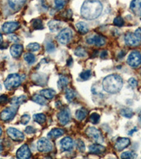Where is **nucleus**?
<instances>
[{"label": "nucleus", "mask_w": 141, "mask_h": 159, "mask_svg": "<svg viewBox=\"0 0 141 159\" xmlns=\"http://www.w3.org/2000/svg\"><path fill=\"white\" fill-rule=\"evenodd\" d=\"M102 9V4L98 0H86L82 5L81 14L84 19L93 20L100 16Z\"/></svg>", "instance_id": "f257e3e1"}, {"label": "nucleus", "mask_w": 141, "mask_h": 159, "mask_svg": "<svg viewBox=\"0 0 141 159\" xmlns=\"http://www.w3.org/2000/svg\"><path fill=\"white\" fill-rule=\"evenodd\" d=\"M102 87L107 93H117L122 89L123 79L118 74H111L104 79L102 81Z\"/></svg>", "instance_id": "f03ea898"}, {"label": "nucleus", "mask_w": 141, "mask_h": 159, "mask_svg": "<svg viewBox=\"0 0 141 159\" xmlns=\"http://www.w3.org/2000/svg\"><path fill=\"white\" fill-rule=\"evenodd\" d=\"M22 82V78L19 74H11L7 76L6 80L4 81L5 88L8 90H11L13 89L17 88L20 85Z\"/></svg>", "instance_id": "7ed1b4c3"}, {"label": "nucleus", "mask_w": 141, "mask_h": 159, "mask_svg": "<svg viewBox=\"0 0 141 159\" xmlns=\"http://www.w3.org/2000/svg\"><path fill=\"white\" fill-rule=\"evenodd\" d=\"M73 38V31L72 30L66 28V29H63L59 33L56 39L58 42L62 45H66L72 40Z\"/></svg>", "instance_id": "20e7f679"}, {"label": "nucleus", "mask_w": 141, "mask_h": 159, "mask_svg": "<svg viewBox=\"0 0 141 159\" xmlns=\"http://www.w3.org/2000/svg\"><path fill=\"white\" fill-rule=\"evenodd\" d=\"M127 63L132 67H138L141 65V53L138 51H133L128 57Z\"/></svg>", "instance_id": "39448f33"}, {"label": "nucleus", "mask_w": 141, "mask_h": 159, "mask_svg": "<svg viewBox=\"0 0 141 159\" xmlns=\"http://www.w3.org/2000/svg\"><path fill=\"white\" fill-rule=\"evenodd\" d=\"M37 148L40 152H50L53 149V144L46 138H41L37 143Z\"/></svg>", "instance_id": "423d86ee"}, {"label": "nucleus", "mask_w": 141, "mask_h": 159, "mask_svg": "<svg viewBox=\"0 0 141 159\" xmlns=\"http://www.w3.org/2000/svg\"><path fill=\"white\" fill-rule=\"evenodd\" d=\"M86 134L92 139L98 143L103 142L104 139L101 132L95 127H90L86 129Z\"/></svg>", "instance_id": "0eeeda50"}, {"label": "nucleus", "mask_w": 141, "mask_h": 159, "mask_svg": "<svg viewBox=\"0 0 141 159\" xmlns=\"http://www.w3.org/2000/svg\"><path fill=\"white\" fill-rule=\"evenodd\" d=\"M18 108L15 107H9L2 110L0 113V118L3 121H9L16 115Z\"/></svg>", "instance_id": "6e6552de"}, {"label": "nucleus", "mask_w": 141, "mask_h": 159, "mask_svg": "<svg viewBox=\"0 0 141 159\" xmlns=\"http://www.w3.org/2000/svg\"><path fill=\"white\" fill-rule=\"evenodd\" d=\"M7 133L9 137L15 142H21L24 139L25 136L20 131L15 129L14 127H9L7 130Z\"/></svg>", "instance_id": "1a4fd4ad"}, {"label": "nucleus", "mask_w": 141, "mask_h": 159, "mask_svg": "<svg viewBox=\"0 0 141 159\" xmlns=\"http://www.w3.org/2000/svg\"><path fill=\"white\" fill-rule=\"evenodd\" d=\"M71 112L67 107L61 110L57 114V118L59 121L62 125H67L71 120Z\"/></svg>", "instance_id": "9d476101"}, {"label": "nucleus", "mask_w": 141, "mask_h": 159, "mask_svg": "<svg viewBox=\"0 0 141 159\" xmlns=\"http://www.w3.org/2000/svg\"><path fill=\"white\" fill-rule=\"evenodd\" d=\"M125 43L126 44L128 45L130 47H135V46H138L141 42V40L138 38L135 33H127L125 35L124 37Z\"/></svg>", "instance_id": "9b49d317"}, {"label": "nucleus", "mask_w": 141, "mask_h": 159, "mask_svg": "<svg viewBox=\"0 0 141 159\" xmlns=\"http://www.w3.org/2000/svg\"><path fill=\"white\" fill-rule=\"evenodd\" d=\"M16 156L18 158H30L31 157V152L27 144L21 146L16 152Z\"/></svg>", "instance_id": "f8f14e48"}, {"label": "nucleus", "mask_w": 141, "mask_h": 159, "mask_svg": "<svg viewBox=\"0 0 141 159\" xmlns=\"http://www.w3.org/2000/svg\"><path fill=\"white\" fill-rule=\"evenodd\" d=\"M87 43L88 44H95L97 46H103L106 43V39L102 35H95L88 38L87 39Z\"/></svg>", "instance_id": "ddd939ff"}, {"label": "nucleus", "mask_w": 141, "mask_h": 159, "mask_svg": "<svg viewBox=\"0 0 141 159\" xmlns=\"http://www.w3.org/2000/svg\"><path fill=\"white\" fill-rule=\"evenodd\" d=\"M19 24L18 22H14V21H10V22H6L5 24L2 25V30L5 33H13L15 30H17L19 27Z\"/></svg>", "instance_id": "4468645a"}, {"label": "nucleus", "mask_w": 141, "mask_h": 159, "mask_svg": "<svg viewBox=\"0 0 141 159\" xmlns=\"http://www.w3.org/2000/svg\"><path fill=\"white\" fill-rule=\"evenodd\" d=\"M130 143V142L129 138H119V139L117 141L116 144L114 146L115 149L119 151H121L122 150H124V148H126L127 147H129Z\"/></svg>", "instance_id": "2eb2a0df"}, {"label": "nucleus", "mask_w": 141, "mask_h": 159, "mask_svg": "<svg viewBox=\"0 0 141 159\" xmlns=\"http://www.w3.org/2000/svg\"><path fill=\"white\" fill-rule=\"evenodd\" d=\"M61 147L64 151H68L72 149L73 147V141L71 137H66L61 140Z\"/></svg>", "instance_id": "dca6fc26"}, {"label": "nucleus", "mask_w": 141, "mask_h": 159, "mask_svg": "<svg viewBox=\"0 0 141 159\" xmlns=\"http://www.w3.org/2000/svg\"><path fill=\"white\" fill-rule=\"evenodd\" d=\"M27 0H8L9 7L15 11H18L24 6Z\"/></svg>", "instance_id": "f3484780"}, {"label": "nucleus", "mask_w": 141, "mask_h": 159, "mask_svg": "<svg viewBox=\"0 0 141 159\" xmlns=\"http://www.w3.org/2000/svg\"><path fill=\"white\" fill-rule=\"evenodd\" d=\"M24 48L20 44H14L10 48V53L13 57L18 58L19 57L23 52Z\"/></svg>", "instance_id": "a211bd4d"}, {"label": "nucleus", "mask_w": 141, "mask_h": 159, "mask_svg": "<svg viewBox=\"0 0 141 159\" xmlns=\"http://www.w3.org/2000/svg\"><path fill=\"white\" fill-rule=\"evenodd\" d=\"M130 8L133 14L141 16V0H133L130 3Z\"/></svg>", "instance_id": "6ab92c4d"}, {"label": "nucleus", "mask_w": 141, "mask_h": 159, "mask_svg": "<svg viewBox=\"0 0 141 159\" xmlns=\"http://www.w3.org/2000/svg\"><path fill=\"white\" fill-rule=\"evenodd\" d=\"M105 147L102 146L99 143H95V144H92L90 146L89 151L91 153L93 154H100V153H103L105 151Z\"/></svg>", "instance_id": "aec40b11"}, {"label": "nucleus", "mask_w": 141, "mask_h": 159, "mask_svg": "<svg viewBox=\"0 0 141 159\" xmlns=\"http://www.w3.org/2000/svg\"><path fill=\"white\" fill-rule=\"evenodd\" d=\"M47 25L51 31L56 32L61 29V25H62V24H61V22L59 21V20H50V21L48 22Z\"/></svg>", "instance_id": "412c9836"}, {"label": "nucleus", "mask_w": 141, "mask_h": 159, "mask_svg": "<svg viewBox=\"0 0 141 159\" xmlns=\"http://www.w3.org/2000/svg\"><path fill=\"white\" fill-rule=\"evenodd\" d=\"M64 134V131L59 128H55V129H52V130L49 132L48 134V137L50 139H56V138L61 137Z\"/></svg>", "instance_id": "4be33fe9"}, {"label": "nucleus", "mask_w": 141, "mask_h": 159, "mask_svg": "<svg viewBox=\"0 0 141 159\" xmlns=\"http://www.w3.org/2000/svg\"><path fill=\"white\" fill-rule=\"evenodd\" d=\"M41 96H42L46 99H52L55 97L56 92L52 89H43L40 91Z\"/></svg>", "instance_id": "5701e85b"}, {"label": "nucleus", "mask_w": 141, "mask_h": 159, "mask_svg": "<svg viewBox=\"0 0 141 159\" xmlns=\"http://www.w3.org/2000/svg\"><path fill=\"white\" fill-rule=\"evenodd\" d=\"M76 26L78 31L81 33H82V34H86V33H88L89 30L88 25H87L85 22L80 21V22L77 23Z\"/></svg>", "instance_id": "b1692460"}, {"label": "nucleus", "mask_w": 141, "mask_h": 159, "mask_svg": "<svg viewBox=\"0 0 141 159\" xmlns=\"http://www.w3.org/2000/svg\"><path fill=\"white\" fill-rule=\"evenodd\" d=\"M33 102H36V103L41 105V106H45V105L47 104V101H46V98H44L42 96H40V95L35 94L31 98Z\"/></svg>", "instance_id": "393cba45"}, {"label": "nucleus", "mask_w": 141, "mask_h": 159, "mask_svg": "<svg viewBox=\"0 0 141 159\" xmlns=\"http://www.w3.org/2000/svg\"><path fill=\"white\" fill-rule=\"evenodd\" d=\"M33 120L35 122L38 123L40 125H43L46 122V116L45 114L43 113H38V114H35L33 117Z\"/></svg>", "instance_id": "a878e982"}, {"label": "nucleus", "mask_w": 141, "mask_h": 159, "mask_svg": "<svg viewBox=\"0 0 141 159\" xmlns=\"http://www.w3.org/2000/svg\"><path fill=\"white\" fill-rule=\"evenodd\" d=\"M88 115V111L84 108H81L76 110V117L78 120H83L87 117Z\"/></svg>", "instance_id": "bb28decb"}, {"label": "nucleus", "mask_w": 141, "mask_h": 159, "mask_svg": "<svg viewBox=\"0 0 141 159\" xmlns=\"http://www.w3.org/2000/svg\"><path fill=\"white\" fill-rule=\"evenodd\" d=\"M27 100V97L25 96H20L19 97H14L13 98L11 101V103L14 106L16 105H20L25 102V101Z\"/></svg>", "instance_id": "cd10ccee"}, {"label": "nucleus", "mask_w": 141, "mask_h": 159, "mask_svg": "<svg viewBox=\"0 0 141 159\" xmlns=\"http://www.w3.org/2000/svg\"><path fill=\"white\" fill-rule=\"evenodd\" d=\"M68 79L64 76H61L58 81V87L59 89H63L68 85Z\"/></svg>", "instance_id": "c85d7f7f"}, {"label": "nucleus", "mask_w": 141, "mask_h": 159, "mask_svg": "<svg viewBox=\"0 0 141 159\" xmlns=\"http://www.w3.org/2000/svg\"><path fill=\"white\" fill-rule=\"evenodd\" d=\"M75 97H76L75 91H73V90L71 89H66V98L67 99V101H72L75 98Z\"/></svg>", "instance_id": "c756f323"}, {"label": "nucleus", "mask_w": 141, "mask_h": 159, "mask_svg": "<svg viewBox=\"0 0 141 159\" xmlns=\"http://www.w3.org/2000/svg\"><path fill=\"white\" fill-rule=\"evenodd\" d=\"M24 60L28 64H29V65H32V64L35 62V57L33 54L28 52L24 55Z\"/></svg>", "instance_id": "7c9ffc66"}, {"label": "nucleus", "mask_w": 141, "mask_h": 159, "mask_svg": "<svg viewBox=\"0 0 141 159\" xmlns=\"http://www.w3.org/2000/svg\"><path fill=\"white\" fill-rule=\"evenodd\" d=\"M32 25L33 27L35 29L41 30L44 29V26H43L42 25V22L40 19H33L32 20Z\"/></svg>", "instance_id": "2f4dec72"}, {"label": "nucleus", "mask_w": 141, "mask_h": 159, "mask_svg": "<svg viewBox=\"0 0 141 159\" xmlns=\"http://www.w3.org/2000/svg\"><path fill=\"white\" fill-rule=\"evenodd\" d=\"M121 115L126 118H131L133 115V112L130 108H124L121 110Z\"/></svg>", "instance_id": "473e14b6"}, {"label": "nucleus", "mask_w": 141, "mask_h": 159, "mask_svg": "<svg viewBox=\"0 0 141 159\" xmlns=\"http://www.w3.org/2000/svg\"><path fill=\"white\" fill-rule=\"evenodd\" d=\"M27 49L31 52H37L40 49V45L37 43H30L27 46Z\"/></svg>", "instance_id": "72a5a7b5"}, {"label": "nucleus", "mask_w": 141, "mask_h": 159, "mask_svg": "<svg viewBox=\"0 0 141 159\" xmlns=\"http://www.w3.org/2000/svg\"><path fill=\"white\" fill-rule=\"evenodd\" d=\"M99 119H100V116H99V115L96 113V112H95V113H93L90 116L89 120H90V122L91 123L95 125L99 122Z\"/></svg>", "instance_id": "f704fd0d"}, {"label": "nucleus", "mask_w": 141, "mask_h": 159, "mask_svg": "<svg viewBox=\"0 0 141 159\" xmlns=\"http://www.w3.org/2000/svg\"><path fill=\"white\" fill-rule=\"evenodd\" d=\"M75 55L78 57H86L87 55V52L86 50L84 49L83 48H78L77 49L75 50Z\"/></svg>", "instance_id": "c9c22d12"}, {"label": "nucleus", "mask_w": 141, "mask_h": 159, "mask_svg": "<svg viewBox=\"0 0 141 159\" xmlns=\"http://www.w3.org/2000/svg\"><path fill=\"white\" fill-rule=\"evenodd\" d=\"M91 76V71L90 70H86L84 71L80 74V77L82 80L86 81Z\"/></svg>", "instance_id": "e433bc0d"}, {"label": "nucleus", "mask_w": 141, "mask_h": 159, "mask_svg": "<svg viewBox=\"0 0 141 159\" xmlns=\"http://www.w3.org/2000/svg\"><path fill=\"white\" fill-rule=\"evenodd\" d=\"M55 4L56 8L59 10H61L65 6V1L64 0H55Z\"/></svg>", "instance_id": "4c0bfd02"}, {"label": "nucleus", "mask_w": 141, "mask_h": 159, "mask_svg": "<svg viewBox=\"0 0 141 159\" xmlns=\"http://www.w3.org/2000/svg\"><path fill=\"white\" fill-rule=\"evenodd\" d=\"M136 154H135L134 153L130 152V151H126V152L123 153L121 155V158H133L136 157Z\"/></svg>", "instance_id": "58836bf2"}, {"label": "nucleus", "mask_w": 141, "mask_h": 159, "mask_svg": "<svg viewBox=\"0 0 141 159\" xmlns=\"http://www.w3.org/2000/svg\"><path fill=\"white\" fill-rule=\"evenodd\" d=\"M76 146L78 149L81 151V152H84L86 151V146H85V143L81 139H78V142L76 143Z\"/></svg>", "instance_id": "ea45409f"}, {"label": "nucleus", "mask_w": 141, "mask_h": 159, "mask_svg": "<svg viewBox=\"0 0 141 159\" xmlns=\"http://www.w3.org/2000/svg\"><path fill=\"white\" fill-rule=\"evenodd\" d=\"M114 24L115 25H117V26L121 27L124 24V20L121 16H118V17L115 18V19H114Z\"/></svg>", "instance_id": "a19ab883"}, {"label": "nucleus", "mask_w": 141, "mask_h": 159, "mask_svg": "<svg viewBox=\"0 0 141 159\" xmlns=\"http://www.w3.org/2000/svg\"><path fill=\"white\" fill-rule=\"evenodd\" d=\"M30 120V115H24L23 116L21 117V118H20V123H21L22 125H27L28 122H29Z\"/></svg>", "instance_id": "79ce46f5"}, {"label": "nucleus", "mask_w": 141, "mask_h": 159, "mask_svg": "<svg viewBox=\"0 0 141 159\" xmlns=\"http://www.w3.org/2000/svg\"><path fill=\"white\" fill-rule=\"evenodd\" d=\"M46 50H47V52H52L53 51H55V44H54L52 42L48 43L47 45V47H46Z\"/></svg>", "instance_id": "37998d69"}, {"label": "nucleus", "mask_w": 141, "mask_h": 159, "mask_svg": "<svg viewBox=\"0 0 141 159\" xmlns=\"http://www.w3.org/2000/svg\"><path fill=\"white\" fill-rule=\"evenodd\" d=\"M129 84L130 86H131L132 88H135L138 86V81L134 78H130L129 79Z\"/></svg>", "instance_id": "c03bdc74"}, {"label": "nucleus", "mask_w": 141, "mask_h": 159, "mask_svg": "<svg viewBox=\"0 0 141 159\" xmlns=\"http://www.w3.org/2000/svg\"><path fill=\"white\" fill-rule=\"evenodd\" d=\"M9 40L11 41V42H14V43H18L19 41V37L16 35L15 34H11L9 35Z\"/></svg>", "instance_id": "a18cd8bd"}, {"label": "nucleus", "mask_w": 141, "mask_h": 159, "mask_svg": "<svg viewBox=\"0 0 141 159\" xmlns=\"http://www.w3.org/2000/svg\"><path fill=\"white\" fill-rule=\"evenodd\" d=\"M25 132H26L27 134H34V133L36 132V130L32 127H27L26 129L25 130Z\"/></svg>", "instance_id": "49530a36"}, {"label": "nucleus", "mask_w": 141, "mask_h": 159, "mask_svg": "<svg viewBox=\"0 0 141 159\" xmlns=\"http://www.w3.org/2000/svg\"><path fill=\"white\" fill-rule=\"evenodd\" d=\"M7 101H8V97L6 95H2V96H0V105L5 103V102H7Z\"/></svg>", "instance_id": "de8ad7c7"}, {"label": "nucleus", "mask_w": 141, "mask_h": 159, "mask_svg": "<svg viewBox=\"0 0 141 159\" xmlns=\"http://www.w3.org/2000/svg\"><path fill=\"white\" fill-rule=\"evenodd\" d=\"M135 35L141 40V29H138L135 32Z\"/></svg>", "instance_id": "09e8293b"}, {"label": "nucleus", "mask_w": 141, "mask_h": 159, "mask_svg": "<svg viewBox=\"0 0 141 159\" xmlns=\"http://www.w3.org/2000/svg\"><path fill=\"white\" fill-rule=\"evenodd\" d=\"M107 51L106 50L102 51V52L100 54V57L102 58H104L105 57H107Z\"/></svg>", "instance_id": "8fccbe9b"}, {"label": "nucleus", "mask_w": 141, "mask_h": 159, "mask_svg": "<svg viewBox=\"0 0 141 159\" xmlns=\"http://www.w3.org/2000/svg\"><path fill=\"white\" fill-rule=\"evenodd\" d=\"M136 129H136V128H135V129H132L133 131H132V132H129V134H132V133H133V132H136V131H137Z\"/></svg>", "instance_id": "3c124183"}, {"label": "nucleus", "mask_w": 141, "mask_h": 159, "mask_svg": "<svg viewBox=\"0 0 141 159\" xmlns=\"http://www.w3.org/2000/svg\"><path fill=\"white\" fill-rule=\"evenodd\" d=\"M2 151H3V147H2V146L0 145V153H2Z\"/></svg>", "instance_id": "603ef678"}, {"label": "nucleus", "mask_w": 141, "mask_h": 159, "mask_svg": "<svg viewBox=\"0 0 141 159\" xmlns=\"http://www.w3.org/2000/svg\"><path fill=\"white\" fill-rule=\"evenodd\" d=\"M2 134V127H0V137H1Z\"/></svg>", "instance_id": "864d4df0"}, {"label": "nucleus", "mask_w": 141, "mask_h": 159, "mask_svg": "<svg viewBox=\"0 0 141 159\" xmlns=\"http://www.w3.org/2000/svg\"><path fill=\"white\" fill-rule=\"evenodd\" d=\"M138 117H139V119L141 120V111L139 112V115H138Z\"/></svg>", "instance_id": "5fc2aeb1"}, {"label": "nucleus", "mask_w": 141, "mask_h": 159, "mask_svg": "<svg viewBox=\"0 0 141 159\" xmlns=\"http://www.w3.org/2000/svg\"><path fill=\"white\" fill-rule=\"evenodd\" d=\"M2 41V34H0V43H1Z\"/></svg>", "instance_id": "6e6d98bb"}]
</instances>
